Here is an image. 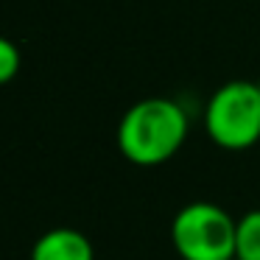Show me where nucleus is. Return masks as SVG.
Masks as SVG:
<instances>
[{
    "label": "nucleus",
    "instance_id": "nucleus-3",
    "mask_svg": "<svg viewBox=\"0 0 260 260\" xmlns=\"http://www.w3.org/2000/svg\"><path fill=\"white\" fill-rule=\"evenodd\" d=\"M238 218L221 204L190 202L171 224V243L182 260H235Z\"/></svg>",
    "mask_w": 260,
    "mask_h": 260
},
{
    "label": "nucleus",
    "instance_id": "nucleus-6",
    "mask_svg": "<svg viewBox=\"0 0 260 260\" xmlns=\"http://www.w3.org/2000/svg\"><path fill=\"white\" fill-rule=\"evenodd\" d=\"M20 70V51L9 37H0V87L17 76Z\"/></svg>",
    "mask_w": 260,
    "mask_h": 260
},
{
    "label": "nucleus",
    "instance_id": "nucleus-2",
    "mask_svg": "<svg viewBox=\"0 0 260 260\" xmlns=\"http://www.w3.org/2000/svg\"><path fill=\"white\" fill-rule=\"evenodd\" d=\"M204 129L218 148H252L260 140V81L235 79L221 84L204 107Z\"/></svg>",
    "mask_w": 260,
    "mask_h": 260
},
{
    "label": "nucleus",
    "instance_id": "nucleus-4",
    "mask_svg": "<svg viewBox=\"0 0 260 260\" xmlns=\"http://www.w3.org/2000/svg\"><path fill=\"white\" fill-rule=\"evenodd\" d=\"M31 260H95L92 243L73 226H53L31 246Z\"/></svg>",
    "mask_w": 260,
    "mask_h": 260
},
{
    "label": "nucleus",
    "instance_id": "nucleus-1",
    "mask_svg": "<svg viewBox=\"0 0 260 260\" xmlns=\"http://www.w3.org/2000/svg\"><path fill=\"white\" fill-rule=\"evenodd\" d=\"M187 140V115L171 98H143L118 123V148L132 165H162Z\"/></svg>",
    "mask_w": 260,
    "mask_h": 260
},
{
    "label": "nucleus",
    "instance_id": "nucleus-5",
    "mask_svg": "<svg viewBox=\"0 0 260 260\" xmlns=\"http://www.w3.org/2000/svg\"><path fill=\"white\" fill-rule=\"evenodd\" d=\"M235 260H260V207L249 210L238 218Z\"/></svg>",
    "mask_w": 260,
    "mask_h": 260
}]
</instances>
